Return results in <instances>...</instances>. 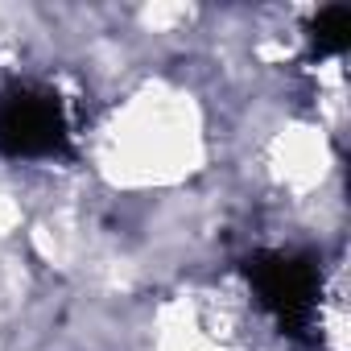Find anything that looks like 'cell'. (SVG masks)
<instances>
[{
	"label": "cell",
	"instance_id": "obj_3",
	"mask_svg": "<svg viewBox=\"0 0 351 351\" xmlns=\"http://www.w3.org/2000/svg\"><path fill=\"white\" fill-rule=\"evenodd\" d=\"M347 42H351V13H347V9H326V13H318V21H314V46L326 50V54H335V50H343Z\"/></svg>",
	"mask_w": 351,
	"mask_h": 351
},
{
	"label": "cell",
	"instance_id": "obj_2",
	"mask_svg": "<svg viewBox=\"0 0 351 351\" xmlns=\"http://www.w3.org/2000/svg\"><path fill=\"white\" fill-rule=\"evenodd\" d=\"M252 285L261 293V302L277 314V322L285 330H306L314 322V298H318V277L310 269V261L285 256V252H269L256 256L248 265Z\"/></svg>",
	"mask_w": 351,
	"mask_h": 351
},
{
	"label": "cell",
	"instance_id": "obj_1",
	"mask_svg": "<svg viewBox=\"0 0 351 351\" xmlns=\"http://www.w3.org/2000/svg\"><path fill=\"white\" fill-rule=\"evenodd\" d=\"M66 149V116L54 91L13 87L0 99V153L9 157H54Z\"/></svg>",
	"mask_w": 351,
	"mask_h": 351
}]
</instances>
